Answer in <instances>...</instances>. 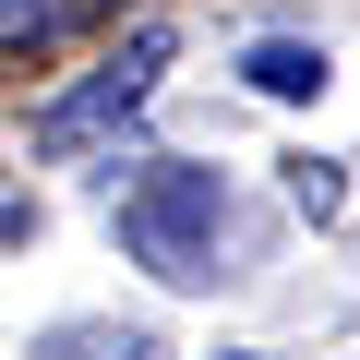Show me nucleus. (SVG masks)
<instances>
[{
    "instance_id": "f257e3e1",
    "label": "nucleus",
    "mask_w": 360,
    "mask_h": 360,
    "mask_svg": "<svg viewBox=\"0 0 360 360\" xmlns=\"http://www.w3.org/2000/svg\"><path fill=\"white\" fill-rule=\"evenodd\" d=\"M108 217H120V240H132V264L156 276V288H217L229 264V193H217V168H180V156H156V168H132L120 193H108Z\"/></svg>"
},
{
    "instance_id": "f03ea898",
    "label": "nucleus",
    "mask_w": 360,
    "mask_h": 360,
    "mask_svg": "<svg viewBox=\"0 0 360 360\" xmlns=\"http://www.w3.org/2000/svg\"><path fill=\"white\" fill-rule=\"evenodd\" d=\"M156 60H168V25H132V37H120V49H108V60L72 84V96H49V108H37V144H49V156L108 144V132H120V120L156 96Z\"/></svg>"
},
{
    "instance_id": "7ed1b4c3",
    "label": "nucleus",
    "mask_w": 360,
    "mask_h": 360,
    "mask_svg": "<svg viewBox=\"0 0 360 360\" xmlns=\"http://www.w3.org/2000/svg\"><path fill=\"white\" fill-rule=\"evenodd\" d=\"M240 72H252V96H288V108H300V96H324V49H300V37H264Z\"/></svg>"
},
{
    "instance_id": "20e7f679",
    "label": "nucleus",
    "mask_w": 360,
    "mask_h": 360,
    "mask_svg": "<svg viewBox=\"0 0 360 360\" xmlns=\"http://www.w3.org/2000/svg\"><path fill=\"white\" fill-rule=\"evenodd\" d=\"M25 360H156V336L144 324H49Z\"/></svg>"
},
{
    "instance_id": "39448f33",
    "label": "nucleus",
    "mask_w": 360,
    "mask_h": 360,
    "mask_svg": "<svg viewBox=\"0 0 360 360\" xmlns=\"http://www.w3.org/2000/svg\"><path fill=\"white\" fill-rule=\"evenodd\" d=\"M288 205H300V217H336V205H348L336 156H288Z\"/></svg>"
},
{
    "instance_id": "423d86ee",
    "label": "nucleus",
    "mask_w": 360,
    "mask_h": 360,
    "mask_svg": "<svg viewBox=\"0 0 360 360\" xmlns=\"http://www.w3.org/2000/svg\"><path fill=\"white\" fill-rule=\"evenodd\" d=\"M37 13H49V0H0V37H37Z\"/></svg>"
},
{
    "instance_id": "0eeeda50",
    "label": "nucleus",
    "mask_w": 360,
    "mask_h": 360,
    "mask_svg": "<svg viewBox=\"0 0 360 360\" xmlns=\"http://www.w3.org/2000/svg\"><path fill=\"white\" fill-rule=\"evenodd\" d=\"M229 360H264V348H229Z\"/></svg>"
}]
</instances>
